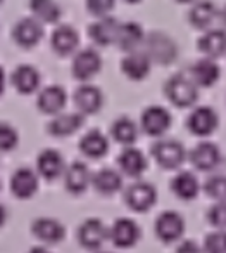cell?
<instances>
[{
  "instance_id": "28",
  "label": "cell",
  "mask_w": 226,
  "mask_h": 253,
  "mask_svg": "<svg viewBox=\"0 0 226 253\" xmlns=\"http://www.w3.org/2000/svg\"><path fill=\"white\" fill-rule=\"evenodd\" d=\"M50 45H52L54 52L59 56H71L76 52L78 45H80V35L69 25L57 26L50 37Z\"/></svg>"
},
{
  "instance_id": "5",
  "label": "cell",
  "mask_w": 226,
  "mask_h": 253,
  "mask_svg": "<svg viewBox=\"0 0 226 253\" xmlns=\"http://www.w3.org/2000/svg\"><path fill=\"white\" fill-rule=\"evenodd\" d=\"M76 241L87 252H98L109 241V229L100 218L90 217L80 224L76 231Z\"/></svg>"
},
{
  "instance_id": "7",
  "label": "cell",
  "mask_w": 226,
  "mask_h": 253,
  "mask_svg": "<svg viewBox=\"0 0 226 253\" xmlns=\"http://www.w3.org/2000/svg\"><path fill=\"white\" fill-rule=\"evenodd\" d=\"M187 160L192 163L197 172H214L223 162V153L216 142L202 141L192 148L190 153H187Z\"/></svg>"
},
{
  "instance_id": "34",
  "label": "cell",
  "mask_w": 226,
  "mask_h": 253,
  "mask_svg": "<svg viewBox=\"0 0 226 253\" xmlns=\"http://www.w3.org/2000/svg\"><path fill=\"white\" fill-rule=\"evenodd\" d=\"M204 193L214 201H225L226 200V179L223 173H212L207 177L204 184L200 186Z\"/></svg>"
},
{
  "instance_id": "2",
  "label": "cell",
  "mask_w": 226,
  "mask_h": 253,
  "mask_svg": "<svg viewBox=\"0 0 226 253\" xmlns=\"http://www.w3.org/2000/svg\"><path fill=\"white\" fill-rule=\"evenodd\" d=\"M154 162L164 170H176L187 162V149L180 141L174 139H159L150 148Z\"/></svg>"
},
{
  "instance_id": "46",
  "label": "cell",
  "mask_w": 226,
  "mask_h": 253,
  "mask_svg": "<svg viewBox=\"0 0 226 253\" xmlns=\"http://www.w3.org/2000/svg\"><path fill=\"white\" fill-rule=\"evenodd\" d=\"M0 189H2V184H0Z\"/></svg>"
},
{
  "instance_id": "22",
  "label": "cell",
  "mask_w": 226,
  "mask_h": 253,
  "mask_svg": "<svg viewBox=\"0 0 226 253\" xmlns=\"http://www.w3.org/2000/svg\"><path fill=\"white\" fill-rule=\"evenodd\" d=\"M12 39L23 49H32L38 45L43 39V26L35 18H25L16 23L12 30Z\"/></svg>"
},
{
  "instance_id": "11",
  "label": "cell",
  "mask_w": 226,
  "mask_h": 253,
  "mask_svg": "<svg viewBox=\"0 0 226 253\" xmlns=\"http://www.w3.org/2000/svg\"><path fill=\"white\" fill-rule=\"evenodd\" d=\"M102 70V57L95 49H81L76 52L73 63H71V75L74 80L90 82L94 77H97L98 71Z\"/></svg>"
},
{
  "instance_id": "14",
  "label": "cell",
  "mask_w": 226,
  "mask_h": 253,
  "mask_svg": "<svg viewBox=\"0 0 226 253\" xmlns=\"http://www.w3.org/2000/svg\"><path fill=\"white\" fill-rule=\"evenodd\" d=\"M116 162H118L119 173L123 177H129V179H140L149 167L145 153L135 146H125Z\"/></svg>"
},
{
  "instance_id": "10",
  "label": "cell",
  "mask_w": 226,
  "mask_h": 253,
  "mask_svg": "<svg viewBox=\"0 0 226 253\" xmlns=\"http://www.w3.org/2000/svg\"><path fill=\"white\" fill-rule=\"evenodd\" d=\"M107 229H109V241L119 250L133 248L140 241V236H142L140 225L129 217L116 218L111 227Z\"/></svg>"
},
{
  "instance_id": "40",
  "label": "cell",
  "mask_w": 226,
  "mask_h": 253,
  "mask_svg": "<svg viewBox=\"0 0 226 253\" xmlns=\"http://www.w3.org/2000/svg\"><path fill=\"white\" fill-rule=\"evenodd\" d=\"M5 85H7V77H5L4 68L0 66V97L4 95V92H5Z\"/></svg>"
},
{
  "instance_id": "38",
  "label": "cell",
  "mask_w": 226,
  "mask_h": 253,
  "mask_svg": "<svg viewBox=\"0 0 226 253\" xmlns=\"http://www.w3.org/2000/svg\"><path fill=\"white\" fill-rule=\"evenodd\" d=\"M114 4L116 0H87V9L92 16L102 18V16H107L114 9Z\"/></svg>"
},
{
  "instance_id": "39",
  "label": "cell",
  "mask_w": 226,
  "mask_h": 253,
  "mask_svg": "<svg viewBox=\"0 0 226 253\" xmlns=\"http://www.w3.org/2000/svg\"><path fill=\"white\" fill-rule=\"evenodd\" d=\"M174 253H202V246L194 239H180Z\"/></svg>"
},
{
  "instance_id": "29",
  "label": "cell",
  "mask_w": 226,
  "mask_h": 253,
  "mask_svg": "<svg viewBox=\"0 0 226 253\" xmlns=\"http://www.w3.org/2000/svg\"><path fill=\"white\" fill-rule=\"evenodd\" d=\"M143 39H145V33H143L142 26L138 23H119V30L114 43L123 52H133V50H138V47H142Z\"/></svg>"
},
{
  "instance_id": "9",
  "label": "cell",
  "mask_w": 226,
  "mask_h": 253,
  "mask_svg": "<svg viewBox=\"0 0 226 253\" xmlns=\"http://www.w3.org/2000/svg\"><path fill=\"white\" fill-rule=\"evenodd\" d=\"M142 45L145 47L143 52L149 56L152 63L156 61L159 64H169L178 57L176 43L164 33H150L149 37L143 39Z\"/></svg>"
},
{
  "instance_id": "13",
  "label": "cell",
  "mask_w": 226,
  "mask_h": 253,
  "mask_svg": "<svg viewBox=\"0 0 226 253\" xmlns=\"http://www.w3.org/2000/svg\"><path fill=\"white\" fill-rule=\"evenodd\" d=\"M73 102L76 111L81 113L83 116L97 115L104 108V94H102V90L98 87L85 82L74 90Z\"/></svg>"
},
{
  "instance_id": "24",
  "label": "cell",
  "mask_w": 226,
  "mask_h": 253,
  "mask_svg": "<svg viewBox=\"0 0 226 253\" xmlns=\"http://www.w3.org/2000/svg\"><path fill=\"white\" fill-rule=\"evenodd\" d=\"M119 23L116 18L111 16H102L95 23H92L88 26V37L92 39V42L98 47H109L116 42V35H118Z\"/></svg>"
},
{
  "instance_id": "37",
  "label": "cell",
  "mask_w": 226,
  "mask_h": 253,
  "mask_svg": "<svg viewBox=\"0 0 226 253\" xmlns=\"http://www.w3.org/2000/svg\"><path fill=\"white\" fill-rule=\"evenodd\" d=\"M207 222L214 229H221V231H225V225H226L225 201H214V205L207 210Z\"/></svg>"
},
{
  "instance_id": "25",
  "label": "cell",
  "mask_w": 226,
  "mask_h": 253,
  "mask_svg": "<svg viewBox=\"0 0 226 253\" xmlns=\"http://www.w3.org/2000/svg\"><path fill=\"white\" fill-rule=\"evenodd\" d=\"M109 148H111V144H109L107 135L102 134L98 128H92V130L85 132V134L81 135L80 142H78L80 153L90 160L104 158L109 153Z\"/></svg>"
},
{
  "instance_id": "3",
  "label": "cell",
  "mask_w": 226,
  "mask_h": 253,
  "mask_svg": "<svg viewBox=\"0 0 226 253\" xmlns=\"http://www.w3.org/2000/svg\"><path fill=\"white\" fill-rule=\"evenodd\" d=\"M125 205L135 213H145L152 210L154 205L157 203V189L150 182L136 179L129 186L125 187L123 193Z\"/></svg>"
},
{
  "instance_id": "16",
  "label": "cell",
  "mask_w": 226,
  "mask_h": 253,
  "mask_svg": "<svg viewBox=\"0 0 226 253\" xmlns=\"http://www.w3.org/2000/svg\"><path fill=\"white\" fill-rule=\"evenodd\" d=\"M64 187L69 194L73 196H80V194L87 193L88 187L92 182V172L88 169V165L85 162H76L69 163V165L64 169Z\"/></svg>"
},
{
  "instance_id": "42",
  "label": "cell",
  "mask_w": 226,
  "mask_h": 253,
  "mask_svg": "<svg viewBox=\"0 0 226 253\" xmlns=\"http://www.w3.org/2000/svg\"><path fill=\"white\" fill-rule=\"evenodd\" d=\"M28 253H52L49 248H45V246H33V248H30Z\"/></svg>"
},
{
  "instance_id": "12",
  "label": "cell",
  "mask_w": 226,
  "mask_h": 253,
  "mask_svg": "<svg viewBox=\"0 0 226 253\" xmlns=\"http://www.w3.org/2000/svg\"><path fill=\"white\" fill-rule=\"evenodd\" d=\"M40 187V177L30 167H21L11 175L9 180V189H11L12 196L18 200H32Z\"/></svg>"
},
{
  "instance_id": "47",
  "label": "cell",
  "mask_w": 226,
  "mask_h": 253,
  "mask_svg": "<svg viewBox=\"0 0 226 253\" xmlns=\"http://www.w3.org/2000/svg\"><path fill=\"white\" fill-rule=\"evenodd\" d=\"M0 4H2V0H0Z\"/></svg>"
},
{
  "instance_id": "21",
  "label": "cell",
  "mask_w": 226,
  "mask_h": 253,
  "mask_svg": "<svg viewBox=\"0 0 226 253\" xmlns=\"http://www.w3.org/2000/svg\"><path fill=\"white\" fill-rule=\"evenodd\" d=\"M152 70V61L149 59L143 50H133L126 52V56L121 61V71L128 80L142 82L150 75Z\"/></svg>"
},
{
  "instance_id": "44",
  "label": "cell",
  "mask_w": 226,
  "mask_h": 253,
  "mask_svg": "<svg viewBox=\"0 0 226 253\" xmlns=\"http://www.w3.org/2000/svg\"><path fill=\"white\" fill-rule=\"evenodd\" d=\"M125 2H128V4H136V2H140V0H125Z\"/></svg>"
},
{
  "instance_id": "1",
  "label": "cell",
  "mask_w": 226,
  "mask_h": 253,
  "mask_svg": "<svg viewBox=\"0 0 226 253\" xmlns=\"http://www.w3.org/2000/svg\"><path fill=\"white\" fill-rule=\"evenodd\" d=\"M164 95L173 106L180 109L194 108L198 101V87L190 77L183 73L173 75L164 84Z\"/></svg>"
},
{
  "instance_id": "43",
  "label": "cell",
  "mask_w": 226,
  "mask_h": 253,
  "mask_svg": "<svg viewBox=\"0 0 226 253\" xmlns=\"http://www.w3.org/2000/svg\"><path fill=\"white\" fill-rule=\"evenodd\" d=\"M176 2H180V4H190V2H194V0H176Z\"/></svg>"
},
{
  "instance_id": "26",
  "label": "cell",
  "mask_w": 226,
  "mask_h": 253,
  "mask_svg": "<svg viewBox=\"0 0 226 253\" xmlns=\"http://www.w3.org/2000/svg\"><path fill=\"white\" fill-rule=\"evenodd\" d=\"M169 189L178 200L181 201H192L200 194V180L197 179L194 172L181 170L171 179Z\"/></svg>"
},
{
  "instance_id": "27",
  "label": "cell",
  "mask_w": 226,
  "mask_h": 253,
  "mask_svg": "<svg viewBox=\"0 0 226 253\" xmlns=\"http://www.w3.org/2000/svg\"><path fill=\"white\" fill-rule=\"evenodd\" d=\"M90 186L102 196H114L123 189V175L114 169H100L92 173Z\"/></svg>"
},
{
  "instance_id": "17",
  "label": "cell",
  "mask_w": 226,
  "mask_h": 253,
  "mask_svg": "<svg viewBox=\"0 0 226 253\" xmlns=\"http://www.w3.org/2000/svg\"><path fill=\"white\" fill-rule=\"evenodd\" d=\"M85 118L81 113H59L54 115V118L47 123V132L56 139H64L69 135L76 134L78 130H81L85 125Z\"/></svg>"
},
{
  "instance_id": "31",
  "label": "cell",
  "mask_w": 226,
  "mask_h": 253,
  "mask_svg": "<svg viewBox=\"0 0 226 253\" xmlns=\"http://www.w3.org/2000/svg\"><path fill=\"white\" fill-rule=\"evenodd\" d=\"M197 47L205 57L209 59H219L225 54L226 37L223 30H209L198 39Z\"/></svg>"
},
{
  "instance_id": "6",
  "label": "cell",
  "mask_w": 226,
  "mask_h": 253,
  "mask_svg": "<svg viewBox=\"0 0 226 253\" xmlns=\"http://www.w3.org/2000/svg\"><path fill=\"white\" fill-rule=\"evenodd\" d=\"M185 125L195 137H209L218 130L219 116L211 106H194L190 115L187 116Z\"/></svg>"
},
{
  "instance_id": "8",
  "label": "cell",
  "mask_w": 226,
  "mask_h": 253,
  "mask_svg": "<svg viewBox=\"0 0 226 253\" xmlns=\"http://www.w3.org/2000/svg\"><path fill=\"white\" fill-rule=\"evenodd\" d=\"M185 227V218L178 211L166 210L154 222V234L164 245H173L183 238Z\"/></svg>"
},
{
  "instance_id": "41",
  "label": "cell",
  "mask_w": 226,
  "mask_h": 253,
  "mask_svg": "<svg viewBox=\"0 0 226 253\" xmlns=\"http://www.w3.org/2000/svg\"><path fill=\"white\" fill-rule=\"evenodd\" d=\"M7 217H9L7 208H5L4 205L0 203V227H4V224L7 222Z\"/></svg>"
},
{
  "instance_id": "35",
  "label": "cell",
  "mask_w": 226,
  "mask_h": 253,
  "mask_svg": "<svg viewBox=\"0 0 226 253\" xmlns=\"http://www.w3.org/2000/svg\"><path fill=\"white\" fill-rule=\"evenodd\" d=\"M19 134L14 126L0 122V153H11L18 148Z\"/></svg>"
},
{
  "instance_id": "30",
  "label": "cell",
  "mask_w": 226,
  "mask_h": 253,
  "mask_svg": "<svg viewBox=\"0 0 226 253\" xmlns=\"http://www.w3.org/2000/svg\"><path fill=\"white\" fill-rule=\"evenodd\" d=\"M140 135V128L131 118L128 116H119L112 122L111 125V137L114 142L121 144L123 148L125 146H133L136 141H138Z\"/></svg>"
},
{
  "instance_id": "33",
  "label": "cell",
  "mask_w": 226,
  "mask_h": 253,
  "mask_svg": "<svg viewBox=\"0 0 226 253\" xmlns=\"http://www.w3.org/2000/svg\"><path fill=\"white\" fill-rule=\"evenodd\" d=\"M30 9H32L36 21L49 23V25L57 23L63 14L56 0H30Z\"/></svg>"
},
{
  "instance_id": "36",
  "label": "cell",
  "mask_w": 226,
  "mask_h": 253,
  "mask_svg": "<svg viewBox=\"0 0 226 253\" xmlns=\"http://www.w3.org/2000/svg\"><path fill=\"white\" fill-rule=\"evenodd\" d=\"M202 253H226V236L225 231L214 229L209 232L202 245Z\"/></svg>"
},
{
  "instance_id": "20",
  "label": "cell",
  "mask_w": 226,
  "mask_h": 253,
  "mask_svg": "<svg viewBox=\"0 0 226 253\" xmlns=\"http://www.w3.org/2000/svg\"><path fill=\"white\" fill-rule=\"evenodd\" d=\"M11 85L21 95H32L38 92L42 85V75L32 64H19L11 73Z\"/></svg>"
},
{
  "instance_id": "15",
  "label": "cell",
  "mask_w": 226,
  "mask_h": 253,
  "mask_svg": "<svg viewBox=\"0 0 226 253\" xmlns=\"http://www.w3.org/2000/svg\"><path fill=\"white\" fill-rule=\"evenodd\" d=\"M67 104V92L61 85H47L43 88H38L36 94V108L43 115H59Z\"/></svg>"
},
{
  "instance_id": "18",
  "label": "cell",
  "mask_w": 226,
  "mask_h": 253,
  "mask_svg": "<svg viewBox=\"0 0 226 253\" xmlns=\"http://www.w3.org/2000/svg\"><path fill=\"white\" fill-rule=\"evenodd\" d=\"M32 234L43 245H57L66 238V227L54 217H38L32 222Z\"/></svg>"
},
{
  "instance_id": "19",
  "label": "cell",
  "mask_w": 226,
  "mask_h": 253,
  "mask_svg": "<svg viewBox=\"0 0 226 253\" xmlns=\"http://www.w3.org/2000/svg\"><path fill=\"white\" fill-rule=\"evenodd\" d=\"M64 169H66V162H64V156L57 149L47 148L36 158L35 172L38 173V177L49 180V182L61 179L64 173Z\"/></svg>"
},
{
  "instance_id": "23",
  "label": "cell",
  "mask_w": 226,
  "mask_h": 253,
  "mask_svg": "<svg viewBox=\"0 0 226 253\" xmlns=\"http://www.w3.org/2000/svg\"><path fill=\"white\" fill-rule=\"evenodd\" d=\"M190 78L198 88H209L218 84V80L221 78V68L216 63V59L202 57L192 64Z\"/></svg>"
},
{
  "instance_id": "32",
  "label": "cell",
  "mask_w": 226,
  "mask_h": 253,
  "mask_svg": "<svg viewBox=\"0 0 226 253\" xmlns=\"http://www.w3.org/2000/svg\"><path fill=\"white\" fill-rule=\"evenodd\" d=\"M216 5L209 0H202V2H197L194 7L190 9V14H188V21L194 28L198 30H205L207 26L212 25V21L216 19Z\"/></svg>"
},
{
  "instance_id": "45",
  "label": "cell",
  "mask_w": 226,
  "mask_h": 253,
  "mask_svg": "<svg viewBox=\"0 0 226 253\" xmlns=\"http://www.w3.org/2000/svg\"><path fill=\"white\" fill-rule=\"evenodd\" d=\"M98 253H112V252H100V250H98Z\"/></svg>"
},
{
  "instance_id": "4",
  "label": "cell",
  "mask_w": 226,
  "mask_h": 253,
  "mask_svg": "<svg viewBox=\"0 0 226 253\" xmlns=\"http://www.w3.org/2000/svg\"><path fill=\"white\" fill-rule=\"evenodd\" d=\"M173 125V116L164 106L152 104L147 106L140 115V125L138 128L147 134L149 137L161 139Z\"/></svg>"
}]
</instances>
